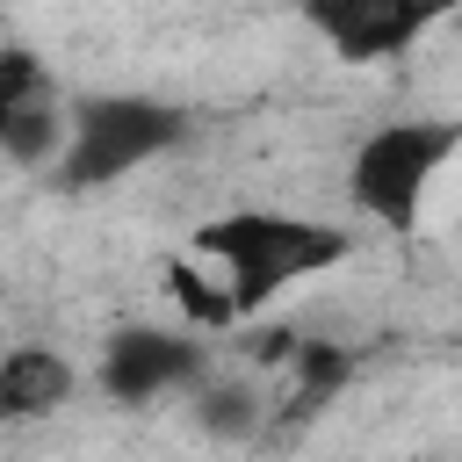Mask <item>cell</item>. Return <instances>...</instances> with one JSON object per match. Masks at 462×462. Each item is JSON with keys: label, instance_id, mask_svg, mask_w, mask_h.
<instances>
[{"label": "cell", "instance_id": "obj_4", "mask_svg": "<svg viewBox=\"0 0 462 462\" xmlns=\"http://www.w3.org/2000/svg\"><path fill=\"white\" fill-rule=\"evenodd\" d=\"M455 0H303V22L332 43V58L346 65H375V58H404L433 22H448Z\"/></svg>", "mask_w": 462, "mask_h": 462}, {"label": "cell", "instance_id": "obj_5", "mask_svg": "<svg viewBox=\"0 0 462 462\" xmlns=\"http://www.w3.org/2000/svg\"><path fill=\"white\" fill-rule=\"evenodd\" d=\"M202 383V346L195 332H123L101 361V390L116 404H159V397H188Z\"/></svg>", "mask_w": 462, "mask_h": 462}, {"label": "cell", "instance_id": "obj_6", "mask_svg": "<svg viewBox=\"0 0 462 462\" xmlns=\"http://www.w3.org/2000/svg\"><path fill=\"white\" fill-rule=\"evenodd\" d=\"M79 390V368L43 346V339H22V346H0V419H58Z\"/></svg>", "mask_w": 462, "mask_h": 462}, {"label": "cell", "instance_id": "obj_2", "mask_svg": "<svg viewBox=\"0 0 462 462\" xmlns=\"http://www.w3.org/2000/svg\"><path fill=\"white\" fill-rule=\"evenodd\" d=\"M455 152H462V123L455 116H390V123H375L354 144V159H346V202L368 224H383V231H411L419 209H426V195L448 180Z\"/></svg>", "mask_w": 462, "mask_h": 462}, {"label": "cell", "instance_id": "obj_8", "mask_svg": "<svg viewBox=\"0 0 462 462\" xmlns=\"http://www.w3.org/2000/svg\"><path fill=\"white\" fill-rule=\"evenodd\" d=\"M43 94H58L51 72H43V58H36L29 43H7V51H0V123H7L14 108L43 101Z\"/></svg>", "mask_w": 462, "mask_h": 462}, {"label": "cell", "instance_id": "obj_7", "mask_svg": "<svg viewBox=\"0 0 462 462\" xmlns=\"http://www.w3.org/2000/svg\"><path fill=\"white\" fill-rule=\"evenodd\" d=\"M195 419L217 440H253L260 419H267V397L253 383H195Z\"/></svg>", "mask_w": 462, "mask_h": 462}, {"label": "cell", "instance_id": "obj_1", "mask_svg": "<svg viewBox=\"0 0 462 462\" xmlns=\"http://www.w3.org/2000/svg\"><path fill=\"white\" fill-rule=\"evenodd\" d=\"M188 253L209 260V274L224 282L231 310L253 325L282 289L332 274L354 253V231L318 224V217H289V209H231V217H209L188 238Z\"/></svg>", "mask_w": 462, "mask_h": 462}, {"label": "cell", "instance_id": "obj_3", "mask_svg": "<svg viewBox=\"0 0 462 462\" xmlns=\"http://www.w3.org/2000/svg\"><path fill=\"white\" fill-rule=\"evenodd\" d=\"M180 144V116L159 108V101H87V108H65V144H58V180L65 188H101L116 173H137L144 159L173 152Z\"/></svg>", "mask_w": 462, "mask_h": 462}]
</instances>
